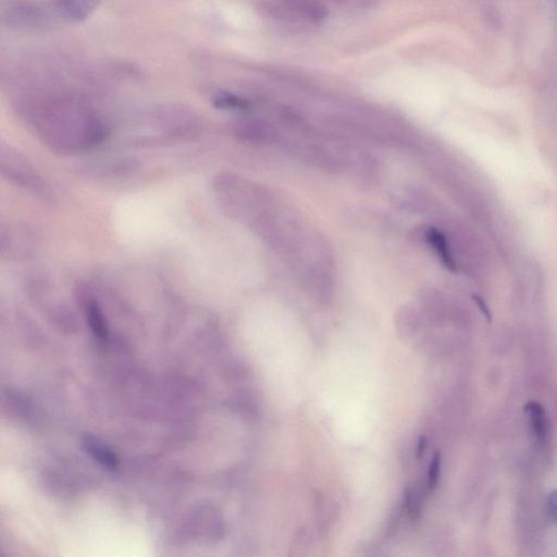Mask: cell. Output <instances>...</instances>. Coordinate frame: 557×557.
<instances>
[{
  "instance_id": "5bb4252c",
  "label": "cell",
  "mask_w": 557,
  "mask_h": 557,
  "mask_svg": "<svg viewBox=\"0 0 557 557\" xmlns=\"http://www.w3.org/2000/svg\"><path fill=\"white\" fill-rule=\"evenodd\" d=\"M548 509L551 517L557 521V491L551 492L548 496Z\"/></svg>"
},
{
  "instance_id": "8fae6325",
  "label": "cell",
  "mask_w": 557,
  "mask_h": 557,
  "mask_svg": "<svg viewBox=\"0 0 557 557\" xmlns=\"http://www.w3.org/2000/svg\"><path fill=\"white\" fill-rule=\"evenodd\" d=\"M216 107L229 111H247L250 108V103L239 96L229 93L218 94L213 99Z\"/></svg>"
},
{
  "instance_id": "277c9868",
  "label": "cell",
  "mask_w": 557,
  "mask_h": 557,
  "mask_svg": "<svg viewBox=\"0 0 557 557\" xmlns=\"http://www.w3.org/2000/svg\"><path fill=\"white\" fill-rule=\"evenodd\" d=\"M421 235H423L425 242L432 248L433 252L435 253L437 258L442 262L443 266L447 270H450V272H456V262H455L454 256L451 252L450 245L447 242L444 233L441 232L437 227H425L421 231Z\"/></svg>"
},
{
  "instance_id": "30bf717a",
  "label": "cell",
  "mask_w": 557,
  "mask_h": 557,
  "mask_svg": "<svg viewBox=\"0 0 557 557\" xmlns=\"http://www.w3.org/2000/svg\"><path fill=\"white\" fill-rule=\"evenodd\" d=\"M404 506H405L406 512L409 514L411 521H418L421 519V512H423V501H421V494L416 488H409L406 490L405 495H404Z\"/></svg>"
},
{
  "instance_id": "6da1fadb",
  "label": "cell",
  "mask_w": 557,
  "mask_h": 557,
  "mask_svg": "<svg viewBox=\"0 0 557 557\" xmlns=\"http://www.w3.org/2000/svg\"><path fill=\"white\" fill-rule=\"evenodd\" d=\"M0 171L8 181L25 191L45 199L52 197V191L42 176H39L32 164L13 147L1 145Z\"/></svg>"
},
{
  "instance_id": "5b68a950",
  "label": "cell",
  "mask_w": 557,
  "mask_h": 557,
  "mask_svg": "<svg viewBox=\"0 0 557 557\" xmlns=\"http://www.w3.org/2000/svg\"><path fill=\"white\" fill-rule=\"evenodd\" d=\"M234 133L241 141L254 144L272 142L276 136L268 125L256 120L239 121L234 125Z\"/></svg>"
},
{
  "instance_id": "7c38bea8",
  "label": "cell",
  "mask_w": 557,
  "mask_h": 557,
  "mask_svg": "<svg viewBox=\"0 0 557 557\" xmlns=\"http://www.w3.org/2000/svg\"><path fill=\"white\" fill-rule=\"evenodd\" d=\"M313 543V537L311 531L306 528H301L294 535L293 542L291 545V555L299 556L307 552Z\"/></svg>"
},
{
  "instance_id": "2e32d148",
  "label": "cell",
  "mask_w": 557,
  "mask_h": 557,
  "mask_svg": "<svg viewBox=\"0 0 557 557\" xmlns=\"http://www.w3.org/2000/svg\"><path fill=\"white\" fill-rule=\"evenodd\" d=\"M425 449H427V440H425V437H421V439H419V442H418L417 457L423 456Z\"/></svg>"
},
{
  "instance_id": "3957f363",
  "label": "cell",
  "mask_w": 557,
  "mask_h": 557,
  "mask_svg": "<svg viewBox=\"0 0 557 557\" xmlns=\"http://www.w3.org/2000/svg\"><path fill=\"white\" fill-rule=\"evenodd\" d=\"M80 294L83 301L86 320L91 327L94 337L99 342H105L108 340V325L101 306L91 294L87 293V291H81Z\"/></svg>"
},
{
  "instance_id": "8992f818",
  "label": "cell",
  "mask_w": 557,
  "mask_h": 557,
  "mask_svg": "<svg viewBox=\"0 0 557 557\" xmlns=\"http://www.w3.org/2000/svg\"><path fill=\"white\" fill-rule=\"evenodd\" d=\"M395 327L400 337L406 341L417 340L421 329V319L418 308L409 305L400 308L395 316Z\"/></svg>"
},
{
  "instance_id": "7a4b0ae2",
  "label": "cell",
  "mask_w": 557,
  "mask_h": 557,
  "mask_svg": "<svg viewBox=\"0 0 557 557\" xmlns=\"http://www.w3.org/2000/svg\"><path fill=\"white\" fill-rule=\"evenodd\" d=\"M103 0H50L47 3L52 22H84L92 17Z\"/></svg>"
},
{
  "instance_id": "4fadbf2b",
  "label": "cell",
  "mask_w": 557,
  "mask_h": 557,
  "mask_svg": "<svg viewBox=\"0 0 557 557\" xmlns=\"http://www.w3.org/2000/svg\"><path fill=\"white\" fill-rule=\"evenodd\" d=\"M441 474V455L439 452H435L431 460L429 472H428V489L433 491L439 484Z\"/></svg>"
},
{
  "instance_id": "ba28073f",
  "label": "cell",
  "mask_w": 557,
  "mask_h": 557,
  "mask_svg": "<svg viewBox=\"0 0 557 557\" xmlns=\"http://www.w3.org/2000/svg\"><path fill=\"white\" fill-rule=\"evenodd\" d=\"M525 411L526 413L528 414L531 427H533L535 437H538V440L541 441V442L547 440L549 432V423L544 407L541 404L537 403V402H530V403L526 405Z\"/></svg>"
},
{
  "instance_id": "9a60e30c",
  "label": "cell",
  "mask_w": 557,
  "mask_h": 557,
  "mask_svg": "<svg viewBox=\"0 0 557 557\" xmlns=\"http://www.w3.org/2000/svg\"><path fill=\"white\" fill-rule=\"evenodd\" d=\"M474 301H476L478 307H479L480 309H481V311L482 313H484V315L486 316V319H489V320H491V313H490L489 308H488V306L486 305V303H484V299H482V298L478 297V296H474Z\"/></svg>"
},
{
  "instance_id": "9c48e42d",
  "label": "cell",
  "mask_w": 557,
  "mask_h": 557,
  "mask_svg": "<svg viewBox=\"0 0 557 557\" xmlns=\"http://www.w3.org/2000/svg\"><path fill=\"white\" fill-rule=\"evenodd\" d=\"M316 521L320 533H327L334 523L337 507L331 500L325 496H317L315 503Z\"/></svg>"
},
{
  "instance_id": "52a82bcc",
  "label": "cell",
  "mask_w": 557,
  "mask_h": 557,
  "mask_svg": "<svg viewBox=\"0 0 557 557\" xmlns=\"http://www.w3.org/2000/svg\"><path fill=\"white\" fill-rule=\"evenodd\" d=\"M84 451L87 453L94 460L101 464V466L105 467L107 470H115L119 467V458L117 454L111 450V447L108 446L105 443L98 440L96 437H91V435H86L84 437L83 442Z\"/></svg>"
}]
</instances>
